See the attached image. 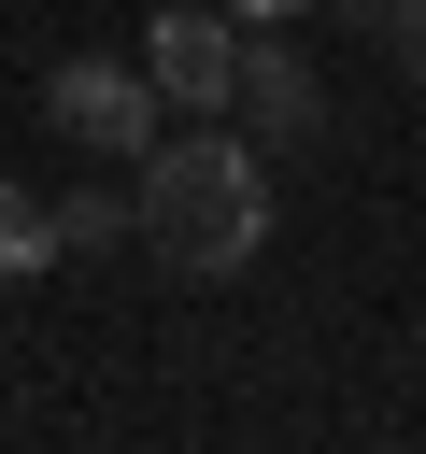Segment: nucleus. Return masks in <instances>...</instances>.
Instances as JSON below:
<instances>
[{
    "instance_id": "obj_6",
    "label": "nucleus",
    "mask_w": 426,
    "mask_h": 454,
    "mask_svg": "<svg viewBox=\"0 0 426 454\" xmlns=\"http://www.w3.org/2000/svg\"><path fill=\"white\" fill-rule=\"evenodd\" d=\"M43 255H57V213H28V199L0 184V270H43Z\"/></svg>"
},
{
    "instance_id": "obj_7",
    "label": "nucleus",
    "mask_w": 426,
    "mask_h": 454,
    "mask_svg": "<svg viewBox=\"0 0 426 454\" xmlns=\"http://www.w3.org/2000/svg\"><path fill=\"white\" fill-rule=\"evenodd\" d=\"M383 57H398V71L426 85V0H383Z\"/></svg>"
},
{
    "instance_id": "obj_2",
    "label": "nucleus",
    "mask_w": 426,
    "mask_h": 454,
    "mask_svg": "<svg viewBox=\"0 0 426 454\" xmlns=\"http://www.w3.org/2000/svg\"><path fill=\"white\" fill-rule=\"evenodd\" d=\"M227 71H241V14H227V0H170V14L142 28V85H156V99L227 114Z\"/></svg>"
},
{
    "instance_id": "obj_1",
    "label": "nucleus",
    "mask_w": 426,
    "mask_h": 454,
    "mask_svg": "<svg viewBox=\"0 0 426 454\" xmlns=\"http://www.w3.org/2000/svg\"><path fill=\"white\" fill-rule=\"evenodd\" d=\"M128 241H142L156 270H185V284H227V270H256V241H270L256 142H227V128H185V142H156V156H142V199H128Z\"/></svg>"
},
{
    "instance_id": "obj_4",
    "label": "nucleus",
    "mask_w": 426,
    "mask_h": 454,
    "mask_svg": "<svg viewBox=\"0 0 426 454\" xmlns=\"http://www.w3.org/2000/svg\"><path fill=\"white\" fill-rule=\"evenodd\" d=\"M227 114H256L270 142H312V128H327V85L298 71V43H284V28H241V71H227Z\"/></svg>"
},
{
    "instance_id": "obj_8",
    "label": "nucleus",
    "mask_w": 426,
    "mask_h": 454,
    "mask_svg": "<svg viewBox=\"0 0 426 454\" xmlns=\"http://www.w3.org/2000/svg\"><path fill=\"white\" fill-rule=\"evenodd\" d=\"M227 14H241V28H284V14H312V0H227Z\"/></svg>"
},
{
    "instance_id": "obj_5",
    "label": "nucleus",
    "mask_w": 426,
    "mask_h": 454,
    "mask_svg": "<svg viewBox=\"0 0 426 454\" xmlns=\"http://www.w3.org/2000/svg\"><path fill=\"white\" fill-rule=\"evenodd\" d=\"M114 241H128V199H114V184L57 199V255H114Z\"/></svg>"
},
{
    "instance_id": "obj_3",
    "label": "nucleus",
    "mask_w": 426,
    "mask_h": 454,
    "mask_svg": "<svg viewBox=\"0 0 426 454\" xmlns=\"http://www.w3.org/2000/svg\"><path fill=\"white\" fill-rule=\"evenodd\" d=\"M43 114H57L85 156H142V71H128V57H57V71H43Z\"/></svg>"
}]
</instances>
